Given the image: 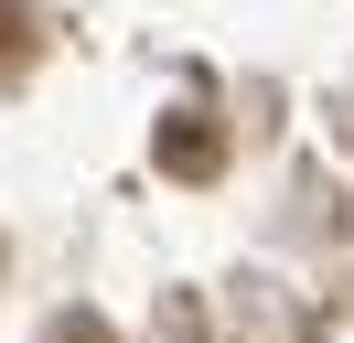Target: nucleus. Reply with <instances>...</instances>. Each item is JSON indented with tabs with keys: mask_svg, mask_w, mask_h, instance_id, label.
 Here are the masks:
<instances>
[{
	"mask_svg": "<svg viewBox=\"0 0 354 343\" xmlns=\"http://www.w3.org/2000/svg\"><path fill=\"white\" fill-rule=\"evenodd\" d=\"M151 161L172 172V183H215V172H225V129L204 118V107H172L161 140H151Z\"/></svg>",
	"mask_w": 354,
	"mask_h": 343,
	"instance_id": "nucleus-1",
	"label": "nucleus"
},
{
	"mask_svg": "<svg viewBox=\"0 0 354 343\" xmlns=\"http://www.w3.org/2000/svg\"><path fill=\"white\" fill-rule=\"evenodd\" d=\"M32 54H44V21H32V0H0V86H22Z\"/></svg>",
	"mask_w": 354,
	"mask_h": 343,
	"instance_id": "nucleus-2",
	"label": "nucleus"
},
{
	"mask_svg": "<svg viewBox=\"0 0 354 343\" xmlns=\"http://www.w3.org/2000/svg\"><path fill=\"white\" fill-rule=\"evenodd\" d=\"M54 343H118V333H108L97 311H65V322H54Z\"/></svg>",
	"mask_w": 354,
	"mask_h": 343,
	"instance_id": "nucleus-3",
	"label": "nucleus"
}]
</instances>
